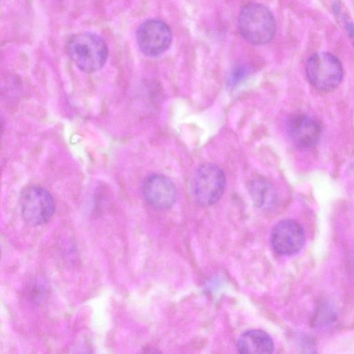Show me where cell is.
<instances>
[{"instance_id": "obj_10", "label": "cell", "mask_w": 354, "mask_h": 354, "mask_svg": "<svg viewBox=\"0 0 354 354\" xmlns=\"http://www.w3.org/2000/svg\"><path fill=\"white\" fill-rule=\"evenodd\" d=\"M236 347L240 353H272L274 342L265 331L253 329L243 333L238 339Z\"/></svg>"}, {"instance_id": "obj_9", "label": "cell", "mask_w": 354, "mask_h": 354, "mask_svg": "<svg viewBox=\"0 0 354 354\" xmlns=\"http://www.w3.org/2000/svg\"><path fill=\"white\" fill-rule=\"evenodd\" d=\"M288 131L295 145L303 149L316 145L321 135V128L318 122L304 115L292 118L288 124Z\"/></svg>"}, {"instance_id": "obj_6", "label": "cell", "mask_w": 354, "mask_h": 354, "mask_svg": "<svg viewBox=\"0 0 354 354\" xmlns=\"http://www.w3.org/2000/svg\"><path fill=\"white\" fill-rule=\"evenodd\" d=\"M136 41L143 54L156 57L169 48L172 41V33L169 26L164 21L148 19L138 27Z\"/></svg>"}, {"instance_id": "obj_2", "label": "cell", "mask_w": 354, "mask_h": 354, "mask_svg": "<svg viewBox=\"0 0 354 354\" xmlns=\"http://www.w3.org/2000/svg\"><path fill=\"white\" fill-rule=\"evenodd\" d=\"M241 36L254 45L269 43L276 32V21L272 12L263 5L250 3L244 6L239 16Z\"/></svg>"}, {"instance_id": "obj_3", "label": "cell", "mask_w": 354, "mask_h": 354, "mask_svg": "<svg viewBox=\"0 0 354 354\" xmlns=\"http://www.w3.org/2000/svg\"><path fill=\"white\" fill-rule=\"evenodd\" d=\"M306 73L310 84L320 91H329L341 82L343 68L334 55L320 52L313 55L307 61Z\"/></svg>"}, {"instance_id": "obj_11", "label": "cell", "mask_w": 354, "mask_h": 354, "mask_svg": "<svg viewBox=\"0 0 354 354\" xmlns=\"http://www.w3.org/2000/svg\"><path fill=\"white\" fill-rule=\"evenodd\" d=\"M248 191L257 207L268 209L274 205L277 193L274 186L268 180L257 177L248 185Z\"/></svg>"}, {"instance_id": "obj_5", "label": "cell", "mask_w": 354, "mask_h": 354, "mask_svg": "<svg viewBox=\"0 0 354 354\" xmlns=\"http://www.w3.org/2000/svg\"><path fill=\"white\" fill-rule=\"evenodd\" d=\"M226 185L223 171L212 163L201 165L196 173L194 194L197 201L203 205H212L222 196Z\"/></svg>"}, {"instance_id": "obj_8", "label": "cell", "mask_w": 354, "mask_h": 354, "mask_svg": "<svg viewBox=\"0 0 354 354\" xmlns=\"http://www.w3.org/2000/svg\"><path fill=\"white\" fill-rule=\"evenodd\" d=\"M142 192L147 203L156 209H168L174 205L176 198L174 184L162 174H152L145 178Z\"/></svg>"}, {"instance_id": "obj_12", "label": "cell", "mask_w": 354, "mask_h": 354, "mask_svg": "<svg viewBox=\"0 0 354 354\" xmlns=\"http://www.w3.org/2000/svg\"><path fill=\"white\" fill-rule=\"evenodd\" d=\"M346 29L348 35L354 44V24L352 22H346L345 24Z\"/></svg>"}, {"instance_id": "obj_1", "label": "cell", "mask_w": 354, "mask_h": 354, "mask_svg": "<svg viewBox=\"0 0 354 354\" xmlns=\"http://www.w3.org/2000/svg\"><path fill=\"white\" fill-rule=\"evenodd\" d=\"M66 52L76 66L85 73L100 70L108 57L106 42L99 35L89 32L71 36L66 43Z\"/></svg>"}, {"instance_id": "obj_4", "label": "cell", "mask_w": 354, "mask_h": 354, "mask_svg": "<svg viewBox=\"0 0 354 354\" xmlns=\"http://www.w3.org/2000/svg\"><path fill=\"white\" fill-rule=\"evenodd\" d=\"M19 206L24 221L32 226L46 223L55 209L52 195L45 188L37 185L23 190L19 197Z\"/></svg>"}, {"instance_id": "obj_7", "label": "cell", "mask_w": 354, "mask_h": 354, "mask_svg": "<svg viewBox=\"0 0 354 354\" xmlns=\"http://www.w3.org/2000/svg\"><path fill=\"white\" fill-rule=\"evenodd\" d=\"M304 243V230L295 220H282L272 230L271 243L274 250L280 255L291 256L298 253Z\"/></svg>"}]
</instances>
